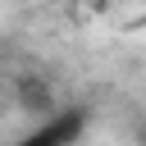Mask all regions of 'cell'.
<instances>
[{
  "mask_svg": "<svg viewBox=\"0 0 146 146\" xmlns=\"http://www.w3.org/2000/svg\"><path fill=\"white\" fill-rule=\"evenodd\" d=\"M82 128H87V110H59V114L41 119L18 146H73L82 137Z\"/></svg>",
  "mask_w": 146,
  "mask_h": 146,
  "instance_id": "cell-1",
  "label": "cell"
},
{
  "mask_svg": "<svg viewBox=\"0 0 146 146\" xmlns=\"http://www.w3.org/2000/svg\"><path fill=\"white\" fill-rule=\"evenodd\" d=\"M23 105H36V110H46V105H50V91H46L41 82H27V87H23Z\"/></svg>",
  "mask_w": 146,
  "mask_h": 146,
  "instance_id": "cell-2",
  "label": "cell"
}]
</instances>
